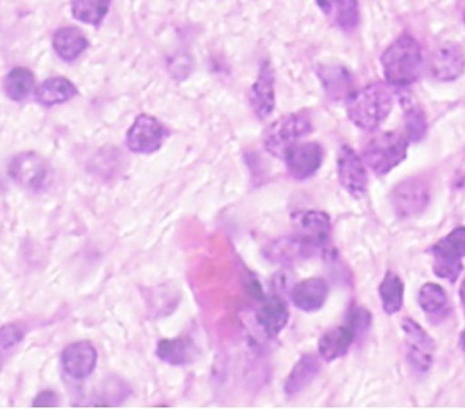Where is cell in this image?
Masks as SVG:
<instances>
[{
    "label": "cell",
    "mask_w": 465,
    "mask_h": 409,
    "mask_svg": "<svg viewBox=\"0 0 465 409\" xmlns=\"http://www.w3.org/2000/svg\"><path fill=\"white\" fill-rule=\"evenodd\" d=\"M252 111L260 120H266L274 109V72L271 62L262 63L260 73L250 92Z\"/></svg>",
    "instance_id": "obj_15"
},
{
    "label": "cell",
    "mask_w": 465,
    "mask_h": 409,
    "mask_svg": "<svg viewBox=\"0 0 465 409\" xmlns=\"http://www.w3.org/2000/svg\"><path fill=\"white\" fill-rule=\"evenodd\" d=\"M71 8L75 20L97 27L108 15L111 0H72Z\"/></svg>",
    "instance_id": "obj_26"
},
{
    "label": "cell",
    "mask_w": 465,
    "mask_h": 409,
    "mask_svg": "<svg viewBox=\"0 0 465 409\" xmlns=\"http://www.w3.org/2000/svg\"><path fill=\"white\" fill-rule=\"evenodd\" d=\"M25 329L20 323H8L0 327V371L25 339Z\"/></svg>",
    "instance_id": "obj_27"
},
{
    "label": "cell",
    "mask_w": 465,
    "mask_h": 409,
    "mask_svg": "<svg viewBox=\"0 0 465 409\" xmlns=\"http://www.w3.org/2000/svg\"><path fill=\"white\" fill-rule=\"evenodd\" d=\"M392 94L382 83H370L360 92L349 94L346 112L349 120L364 131H374L392 111Z\"/></svg>",
    "instance_id": "obj_2"
},
{
    "label": "cell",
    "mask_w": 465,
    "mask_h": 409,
    "mask_svg": "<svg viewBox=\"0 0 465 409\" xmlns=\"http://www.w3.org/2000/svg\"><path fill=\"white\" fill-rule=\"evenodd\" d=\"M316 4L339 29L351 32L360 24L358 0H316Z\"/></svg>",
    "instance_id": "obj_18"
},
{
    "label": "cell",
    "mask_w": 465,
    "mask_h": 409,
    "mask_svg": "<svg viewBox=\"0 0 465 409\" xmlns=\"http://www.w3.org/2000/svg\"><path fill=\"white\" fill-rule=\"evenodd\" d=\"M337 173L341 186L348 190L349 195L355 199H361L362 195H366L369 185L366 167L352 148L346 145L341 148L337 160Z\"/></svg>",
    "instance_id": "obj_10"
},
{
    "label": "cell",
    "mask_w": 465,
    "mask_h": 409,
    "mask_svg": "<svg viewBox=\"0 0 465 409\" xmlns=\"http://www.w3.org/2000/svg\"><path fill=\"white\" fill-rule=\"evenodd\" d=\"M9 176L25 190H45L51 180L50 164L36 152H21L9 164Z\"/></svg>",
    "instance_id": "obj_6"
},
{
    "label": "cell",
    "mask_w": 465,
    "mask_h": 409,
    "mask_svg": "<svg viewBox=\"0 0 465 409\" xmlns=\"http://www.w3.org/2000/svg\"><path fill=\"white\" fill-rule=\"evenodd\" d=\"M434 257L432 271L437 278L455 283L462 271V258H465V227H458L431 248Z\"/></svg>",
    "instance_id": "obj_5"
},
{
    "label": "cell",
    "mask_w": 465,
    "mask_h": 409,
    "mask_svg": "<svg viewBox=\"0 0 465 409\" xmlns=\"http://www.w3.org/2000/svg\"><path fill=\"white\" fill-rule=\"evenodd\" d=\"M58 399L54 392L45 390V392L39 393L38 396L35 397V408H53L57 406Z\"/></svg>",
    "instance_id": "obj_32"
},
{
    "label": "cell",
    "mask_w": 465,
    "mask_h": 409,
    "mask_svg": "<svg viewBox=\"0 0 465 409\" xmlns=\"http://www.w3.org/2000/svg\"><path fill=\"white\" fill-rule=\"evenodd\" d=\"M387 83L394 87H409L424 71V55L411 36H400L388 46L381 58Z\"/></svg>",
    "instance_id": "obj_1"
},
{
    "label": "cell",
    "mask_w": 465,
    "mask_h": 409,
    "mask_svg": "<svg viewBox=\"0 0 465 409\" xmlns=\"http://www.w3.org/2000/svg\"><path fill=\"white\" fill-rule=\"evenodd\" d=\"M404 112H406L407 136L411 141H422V137L425 136V130H427L424 112L420 106L413 103H404Z\"/></svg>",
    "instance_id": "obj_30"
},
{
    "label": "cell",
    "mask_w": 465,
    "mask_h": 409,
    "mask_svg": "<svg viewBox=\"0 0 465 409\" xmlns=\"http://www.w3.org/2000/svg\"><path fill=\"white\" fill-rule=\"evenodd\" d=\"M460 297H461L462 308L465 311V278L462 280L461 287H460Z\"/></svg>",
    "instance_id": "obj_33"
},
{
    "label": "cell",
    "mask_w": 465,
    "mask_h": 409,
    "mask_svg": "<svg viewBox=\"0 0 465 409\" xmlns=\"http://www.w3.org/2000/svg\"><path fill=\"white\" fill-rule=\"evenodd\" d=\"M313 130L308 112H297L272 122L262 134V145L273 157L283 158L287 149Z\"/></svg>",
    "instance_id": "obj_3"
},
{
    "label": "cell",
    "mask_w": 465,
    "mask_h": 409,
    "mask_svg": "<svg viewBox=\"0 0 465 409\" xmlns=\"http://www.w3.org/2000/svg\"><path fill=\"white\" fill-rule=\"evenodd\" d=\"M379 295L382 299L383 310L387 315H395L401 310L404 299V283L399 274L388 271L379 286Z\"/></svg>",
    "instance_id": "obj_24"
},
{
    "label": "cell",
    "mask_w": 465,
    "mask_h": 409,
    "mask_svg": "<svg viewBox=\"0 0 465 409\" xmlns=\"http://www.w3.org/2000/svg\"><path fill=\"white\" fill-rule=\"evenodd\" d=\"M166 139V129L154 116H137L125 136L127 148L134 153L157 152Z\"/></svg>",
    "instance_id": "obj_7"
},
{
    "label": "cell",
    "mask_w": 465,
    "mask_h": 409,
    "mask_svg": "<svg viewBox=\"0 0 465 409\" xmlns=\"http://www.w3.org/2000/svg\"><path fill=\"white\" fill-rule=\"evenodd\" d=\"M401 327L406 335L407 359L416 371L427 372L431 368L436 344L424 327L411 318H404Z\"/></svg>",
    "instance_id": "obj_9"
},
{
    "label": "cell",
    "mask_w": 465,
    "mask_h": 409,
    "mask_svg": "<svg viewBox=\"0 0 465 409\" xmlns=\"http://www.w3.org/2000/svg\"><path fill=\"white\" fill-rule=\"evenodd\" d=\"M63 369L74 380H85L96 369L97 350L88 341L67 346L62 353Z\"/></svg>",
    "instance_id": "obj_13"
},
{
    "label": "cell",
    "mask_w": 465,
    "mask_h": 409,
    "mask_svg": "<svg viewBox=\"0 0 465 409\" xmlns=\"http://www.w3.org/2000/svg\"><path fill=\"white\" fill-rule=\"evenodd\" d=\"M53 46L58 57L74 62L90 46L87 36L78 27H62L53 36Z\"/></svg>",
    "instance_id": "obj_21"
},
{
    "label": "cell",
    "mask_w": 465,
    "mask_h": 409,
    "mask_svg": "<svg viewBox=\"0 0 465 409\" xmlns=\"http://www.w3.org/2000/svg\"><path fill=\"white\" fill-rule=\"evenodd\" d=\"M318 371H320V362L315 359V355H303L288 376L287 383H285V393L290 396H294L297 393L302 392L315 378Z\"/></svg>",
    "instance_id": "obj_23"
},
{
    "label": "cell",
    "mask_w": 465,
    "mask_h": 409,
    "mask_svg": "<svg viewBox=\"0 0 465 409\" xmlns=\"http://www.w3.org/2000/svg\"><path fill=\"white\" fill-rule=\"evenodd\" d=\"M409 141L399 132L387 131L371 139L364 149V160L374 174L385 176L406 160Z\"/></svg>",
    "instance_id": "obj_4"
},
{
    "label": "cell",
    "mask_w": 465,
    "mask_h": 409,
    "mask_svg": "<svg viewBox=\"0 0 465 409\" xmlns=\"http://www.w3.org/2000/svg\"><path fill=\"white\" fill-rule=\"evenodd\" d=\"M370 323H371V315L364 307H353L349 310L346 325L352 327V331L355 332L357 336L358 335L366 334Z\"/></svg>",
    "instance_id": "obj_31"
},
{
    "label": "cell",
    "mask_w": 465,
    "mask_h": 409,
    "mask_svg": "<svg viewBox=\"0 0 465 409\" xmlns=\"http://www.w3.org/2000/svg\"><path fill=\"white\" fill-rule=\"evenodd\" d=\"M292 220L299 232V240L303 241L309 248H324L329 243L331 220L324 211H299L294 213Z\"/></svg>",
    "instance_id": "obj_11"
},
{
    "label": "cell",
    "mask_w": 465,
    "mask_h": 409,
    "mask_svg": "<svg viewBox=\"0 0 465 409\" xmlns=\"http://www.w3.org/2000/svg\"><path fill=\"white\" fill-rule=\"evenodd\" d=\"M327 94L332 99H341L349 87V74L341 67H324L320 72Z\"/></svg>",
    "instance_id": "obj_28"
},
{
    "label": "cell",
    "mask_w": 465,
    "mask_h": 409,
    "mask_svg": "<svg viewBox=\"0 0 465 409\" xmlns=\"http://www.w3.org/2000/svg\"><path fill=\"white\" fill-rule=\"evenodd\" d=\"M283 160L287 164L288 173L292 178L297 180H306L318 173L324 160V151L316 141H306V143L297 141L287 149Z\"/></svg>",
    "instance_id": "obj_8"
},
{
    "label": "cell",
    "mask_w": 465,
    "mask_h": 409,
    "mask_svg": "<svg viewBox=\"0 0 465 409\" xmlns=\"http://www.w3.org/2000/svg\"><path fill=\"white\" fill-rule=\"evenodd\" d=\"M257 323L262 327L264 334L269 336H276L287 326L288 318H290V310H288L287 302L278 295H272L262 302V306L257 310Z\"/></svg>",
    "instance_id": "obj_17"
},
{
    "label": "cell",
    "mask_w": 465,
    "mask_h": 409,
    "mask_svg": "<svg viewBox=\"0 0 465 409\" xmlns=\"http://www.w3.org/2000/svg\"><path fill=\"white\" fill-rule=\"evenodd\" d=\"M329 297V285L324 278H311L300 281L291 292V299L297 308L306 313L318 311Z\"/></svg>",
    "instance_id": "obj_16"
},
{
    "label": "cell",
    "mask_w": 465,
    "mask_h": 409,
    "mask_svg": "<svg viewBox=\"0 0 465 409\" xmlns=\"http://www.w3.org/2000/svg\"><path fill=\"white\" fill-rule=\"evenodd\" d=\"M76 95H78V88L75 87V83L62 76L46 79L35 92L36 102L46 108L54 104L66 103Z\"/></svg>",
    "instance_id": "obj_20"
},
{
    "label": "cell",
    "mask_w": 465,
    "mask_h": 409,
    "mask_svg": "<svg viewBox=\"0 0 465 409\" xmlns=\"http://www.w3.org/2000/svg\"><path fill=\"white\" fill-rule=\"evenodd\" d=\"M428 201H430V195H428L427 186L416 179H407L391 194V203L400 218L420 215V211L427 207Z\"/></svg>",
    "instance_id": "obj_12"
},
{
    "label": "cell",
    "mask_w": 465,
    "mask_h": 409,
    "mask_svg": "<svg viewBox=\"0 0 465 409\" xmlns=\"http://www.w3.org/2000/svg\"><path fill=\"white\" fill-rule=\"evenodd\" d=\"M465 71V53L457 44H445L434 51L430 63L431 76L440 83L460 78Z\"/></svg>",
    "instance_id": "obj_14"
},
{
    "label": "cell",
    "mask_w": 465,
    "mask_h": 409,
    "mask_svg": "<svg viewBox=\"0 0 465 409\" xmlns=\"http://www.w3.org/2000/svg\"><path fill=\"white\" fill-rule=\"evenodd\" d=\"M155 353H157L158 359L169 365L192 364L193 360L197 357L195 344L188 336L162 339L158 343Z\"/></svg>",
    "instance_id": "obj_22"
},
{
    "label": "cell",
    "mask_w": 465,
    "mask_h": 409,
    "mask_svg": "<svg viewBox=\"0 0 465 409\" xmlns=\"http://www.w3.org/2000/svg\"><path fill=\"white\" fill-rule=\"evenodd\" d=\"M460 346H461L462 350H465V329L461 334V338H460Z\"/></svg>",
    "instance_id": "obj_34"
},
{
    "label": "cell",
    "mask_w": 465,
    "mask_h": 409,
    "mask_svg": "<svg viewBox=\"0 0 465 409\" xmlns=\"http://www.w3.org/2000/svg\"><path fill=\"white\" fill-rule=\"evenodd\" d=\"M35 88V76L25 67H15L5 78L4 92L8 99L23 102L27 99Z\"/></svg>",
    "instance_id": "obj_25"
},
{
    "label": "cell",
    "mask_w": 465,
    "mask_h": 409,
    "mask_svg": "<svg viewBox=\"0 0 465 409\" xmlns=\"http://www.w3.org/2000/svg\"><path fill=\"white\" fill-rule=\"evenodd\" d=\"M420 306L425 313H439L448 304V295L440 285L427 283L420 290Z\"/></svg>",
    "instance_id": "obj_29"
},
{
    "label": "cell",
    "mask_w": 465,
    "mask_h": 409,
    "mask_svg": "<svg viewBox=\"0 0 465 409\" xmlns=\"http://www.w3.org/2000/svg\"><path fill=\"white\" fill-rule=\"evenodd\" d=\"M355 338H357V335L349 325L334 327L321 336L318 353L322 359L332 362L348 353Z\"/></svg>",
    "instance_id": "obj_19"
}]
</instances>
